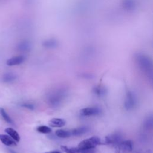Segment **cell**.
Masks as SVG:
<instances>
[{"label": "cell", "instance_id": "cell-1", "mask_svg": "<svg viewBox=\"0 0 153 153\" xmlns=\"http://www.w3.org/2000/svg\"><path fill=\"white\" fill-rule=\"evenodd\" d=\"M67 96V90L63 88H57L50 91L47 96L48 104L52 108L59 107Z\"/></svg>", "mask_w": 153, "mask_h": 153}, {"label": "cell", "instance_id": "cell-2", "mask_svg": "<svg viewBox=\"0 0 153 153\" xmlns=\"http://www.w3.org/2000/svg\"><path fill=\"white\" fill-rule=\"evenodd\" d=\"M137 62L141 70L152 78V64L149 59L145 56H139L137 58Z\"/></svg>", "mask_w": 153, "mask_h": 153}, {"label": "cell", "instance_id": "cell-3", "mask_svg": "<svg viewBox=\"0 0 153 153\" xmlns=\"http://www.w3.org/2000/svg\"><path fill=\"white\" fill-rule=\"evenodd\" d=\"M101 142L100 139L97 136H93L91 137L82 140L78 144V148L84 149H89L94 148L97 145H100Z\"/></svg>", "mask_w": 153, "mask_h": 153}, {"label": "cell", "instance_id": "cell-4", "mask_svg": "<svg viewBox=\"0 0 153 153\" xmlns=\"http://www.w3.org/2000/svg\"><path fill=\"white\" fill-rule=\"evenodd\" d=\"M122 140H123L122 135L119 133H115L106 136L103 139V140L101 141L100 144L116 146Z\"/></svg>", "mask_w": 153, "mask_h": 153}, {"label": "cell", "instance_id": "cell-5", "mask_svg": "<svg viewBox=\"0 0 153 153\" xmlns=\"http://www.w3.org/2000/svg\"><path fill=\"white\" fill-rule=\"evenodd\" d=\"M133 149V142L130 140H122L115 147V153H128Z\"/></svg>", "mask_w": 153, "mask_h": 153}, {"label": "cell", "instance_id": "cell-6", "mask_svg": "<svg viewBox=\"0 0 153 153\" xmlns=\"http://www.w3.org/2000/svg\"><path fill=\"white\" fill-rule=\"evenodd\" d=\"M136 104V98L134 94L131 91H128L126 94V98L124 102V107L127 110L133 109Z\"/></svg>", "mask_w": 153, "mask_h": 153}, {"label": "cell", "instance_id": "cell-7", "mask_svg": "<svg viewBox=\"0 0 153 153\" xmlns=\"http://www.w3.org/2000/svg\"><path fill=\"white\" fill-rule=\"evenodd\" d=\"M100 113L101 109L99 108L96 106L85 108L80 111V115L84 117L95 116L99 115Z\"/></svg>", "mask_w": 153, "mask_h": 153}, {"label": "cell", "instance_id": "cell-8", "mask_svg": "<svg viewBox=\"0 0 153 153\" xmlns=\"http://www.w3.org/2000/svg\"><path fill=\"white\" fill-rule=\"evenodd\" d=\"M61 149L66 153H96V149L94 148L84 149L79 148H69L66 146H62Z\"/></svg>", "mask_w": 153, "mask_h": 153}, {"label": "cell", "instance_id": "cell-9", "mask_svg": "<svg viewBox=\"0 0 153 153\" xmlns=\"http://www.w3.org/2000/svg\"><path fill=\"white\" fill-rule=\"evenodd\" d=\"M0 140L6 146H13L17 145L16 142L11 137L6 134H0Z\"/></svg>", "mask_w": 153, "mask_h": 153}, {"label": "cell", "instance_id": "cell-10", "mask_svg": "<svg viewBox=\"0 0 153 153\" xmlns=\"http://www.w3.org/2000/svg\"><path fill=\"white\" fill-rule=\"evenodd\" d=\"M25 60V57L23 56H18L11 57L7 60V65L8 66H15L21 64Z\"/></svg>", "mask_w": 153, "mask_h": 153}, {"label": "cell", "instance_id": "cell-11", "mask_svg": "<svg viewBox=\"0 0 153 153\" xmlns=\"http://www.w3.org/2000/svg\"><path fill=\"white\" fill-rule=\"evenodd\" d=\"M66 121L62 118H52L49 121V126L53 127H61L65 125Z\"/></svg>", "mask_w": 153, "mask_h": 153}, {"label": "cell", "instance_id": "cell-12", "mask_svg": "<svg viewBox=\"0 0 153 153\" xmlns=\"http://www.w3.org/2000/svg\"><path fill=\"white\" fill-rule=\"evenodd\" d=\"M17 78L16 74L12 72H7L4 74L1 77V81L4 83H10L14 81Z\"/></svg>", "mask_w": 153, "mask_h": 153}, {"label": "cell", "instance_id": "cell-13", "mask_svg": "<svg viewBox=\"0 0 153 153\" xmlns=\"http://www.w3.org/2000/svg\"><path fill=\"white\" fill-rule=\"evenodd\" d=\"M88 130V128L87 127L82 126V127H80L76 128L71 130L70 132H71V136H80L85 133L86 132H87Z\"/></svg>", "mask_w": 153, "mask_h": 153}, {"label": "cell", "instance_id": "cell-14", "mask_svg": "<svg viewBox=\"0 0 153 153\" xmlns=\"http://www.w3.org/2000/svg\"><path fill=\"white\" fill-rule=\"evenodd\" d=\"M5 131L9 135L10 137L13 139L16 142H19L20 140V137L19 133L13 128L8 127L5 129Z\"/></svg>", "mask_w": 153, "mask_h": 153}, {"label": "cell", "instance_id": "cell-15", "mask_svg": "<svg viewBox=\"0 0 153 153\" xmlns=\"http://www.w3.org/2000/svg\"><path fill=\"white\" fill-rule=\"evenodd\" d=\"M56 135L60 138H67L71 136L70 130L59 129L56 131Z\"/></svg>", "mask_w": 153, "mask_h": 153}, {"label": "cell", "instance_id": "cell-16", "mask_svg": "<svg viewBox=\"0 0 153 153\" xmlns=\"http://www.w3.org/2000/svg\"><path fill=\"white\" fill-rule=\"evenodd\" d=\"M93 92L98 96H103L106 93V89L101 85H99L93 88Z\"/></svg>", "mask_w": 153, "mask_h": 153}, {"label": "cell", "instance_id": "cell-17", "mask_svg": "<svg viewBox=\"0 0 153 153\" xmlns=\"http://www.w3.org/2000/svg\"><path fill=\"white\" fill-rule=\"evenodd\" d=\"M0 114L1 115V116L2 117V118H4V120L8 123L11 124H13V121L12 120V119L10 118V117L8 115V114L7 113V112L5 111V109L2 108H0Z\"/></svg>", "mask_w": 153, "mask_h": 153}, {"label": "cell", "instance_id": "cell-18", "mask_svg": "<svg viewBox=\"0 0 153 153\" xmlns=\"http://www.w3.org/2000/svg\"><path fill=\"white\" fill-rule=\"evenodd\" d=\"M37 131L43 134H48L51 131V128L47 126H40L37 127Z\"/></svg>", "mask_w": 153, "mask_h": 153}, {"label": "cell", "instance_id": "cell-19", "mask_svg": "<svg viewBox=\"0 0 153 153\" xmlns=\"http://www.w3.org/2000/svg\"><path fill=\"white\" fill-rule=\"evenodd\" d=\"M29 48V45L27 42H22L17 45V49L20 51H27Z\"/></svg>", "mask_w": 153, "mask_h": 153}, {"label": "cell", "instance_id": "cell-20", "mask_svg": "<svg viewBox=\"0 0 153 153\" xmlns=\"http://www.w3.org/2000/svg\"><path fill=\"white\" fill-rule=\"evenodd\" d=\"M152 124H153V120L152 117H148L144 123L145 127L147 129H151L152 128Z\"/></svg>", "mask_w": 153, "mask_h": 153}, {"label": "cell", "instance_id": "cell-21", "mask_svg": "<svg viewBox=\"0 0 153 153\" xmlns=\"http://www.w3.org/2000/svg\"><path fill=\"white\" fill-rule=\"evenodd\" d=\"M20 105L22 107H24L25 108H27V109H29L30 110H33L35 108L34 105L32 103H23Z\"/></svg>", "mask_w": 153, "mask_h": 153}, {"label": "cell", "instance_id": "cell-22", "mask_svg": "<svg viewBox=\"0 0 153 153\" xmlns=\"http://www.w3.org/2000/svg\"><path fill=\"white\" fill-rule=\"evenodd\" d=\"M45 153H61V152H59V151H51L47 152H45Z\"/></svg>", "mask_w": 153, "mask_h": 153}, {"label": "cell", "instance_id": "cell-23", "mask_svg": "<svg viewBox=\"0 0 153 153\" xmlns=\"http://www.w3.org/2000/svg\"><path fill=\"white\" fill-rule=\"evenodd\" d=\"M8 152L9 153H17L16 151H14V150H12V149H8Z\"/></svg>", "mask_w": 153, "mask_h": 153}]
</instances>
